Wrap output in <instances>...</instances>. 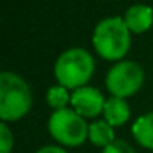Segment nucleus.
<instances>
[{"label":"nucleus","mask_w":153,"mask_h":153,"mask_svg":"<svg viewBox=\"0 0 153 153\" xmlns=\"http://www.w3.org/2000/svg\"><path fill=\"white\" fill-rule=\"evenodd\" d=\"M132 45V33L122 17H105L94 27L92 46L107 61H122Z\"/></svg>","instance_id":"f257e3e1"},{"label":"nucleus","mask_w":153,"mask_h":153,"mask_svg":"<svg viewBox=\"0 0 153 153\" xmlns=\"http://www.w3.org/2000/svg\"><path fill=\"white\" fill-rule=\"evenodd\" d=\"M33 96L30 84L13 71L0 74V119L2 122H17L31 109Z\"/></svg>","instance_id":"f03ea898"},{"label":"nucleus","mask_w":153,"mask_h":153,"mask_svg":"<svg viewBox=\"0 0 153 153\" xmlns=\"http://www.w3.org/2000/svg\"><path fill=\"white\" fill-rule=\"evenodd\" d=\"M96 63L92 54L84 48H68L54 61L53 73L58 84L66 89L76 91L87 86L94 76Z\"/></svg>","instance_id":"7ed1b4c3"},{"label":"nucleus","mask_w":153,"mask_h":153,"mask_svg":"<svg viewBox=\"0 0 153 153\" xmlns=\"http://www.w3.org/2000/svg\"><path fill=\"white\" fill-rule=\"evenodd\" d=\"M48 132L63 146H79L89 137V123L73 109L54 110L48 119Z\"/></svg>","instance_id":"20e7f679"},{"label":"nucleus","mask_w":153,"mask_h":153,"mask_svg":"<svg viewBox=\"0 0 153 153\" xmlns=\"http://www.w3.org/2000/svg\"><path fill=\"white\" fill-rule=\"evenodd\" d=\"M145 82V71L138 63L122 59L115 63L105 74V87L114 97H127L138 92Z\"/></svg>","instance_id":"39448f33"},{"label":"nucleus","mask_w":153,"mask_h":153,"mask_svg":"<svg viewBox=\"0 0 153 153\" xmlns=\"http://www.w3.org/2000/svg\"><path fill=\"white\" fill-rule=\"evenodd\" d=\"M105 97L97 87L84 86L71 92V107L84 119H94L104 112Z\"/></svg>","instance_id":"423d86ee"},{"label":"nucleus","mask_w":153,"mask_h":153,"mask_svg":"<svg viewBox=\"0 0 153 153\" xmlns=\"http://www.w3.org/2000/svg\"><path fill=\"white\" fill-rule=\"evenodd\" d=\"M123 22H125L127 28L130 30V33H145L152 28L153 25V8L143 4L132 5L130 8H127L123 13Z\"/></svg>","instance_id":"0eeeda50"},{"label":"nucleus","mask_w":153,"mask_h":153,"mask_svg":"<svg viewBox=\"0 0 153 153\" xmlns=\"http://www.w3.org/2000/svg\"><path fill=\"white\" fill-rule=\"evenodd\" d=\"M104 120L112 127H122L130 119V105L127 99L122 97H107L105 105H104Z\"/></svg>","instance_id":"6e6552de"},{"label":"nucleus","mask_w":153,"mask_h":153,"mask_svg":"<svg viewBox=\"0 0 153 153\" xmlns=\"http://www.w3.org/2000/svg\"><path fill=\"white\" fill-rule=\"evenodd\" d=\"M132 135L140 146L153 150V110L140 115L132 125Z\"/></svg>","instance_id":"1a4fd4ad"},{"label":"nucleus","mask_w":153,"mask_h":153,"mask_svg":"<svg viewBox=\"0 0 153 153\" xmlns=\"http://www.w3.org/2000/svg\"><path fill=\"white\" fill-rule=\"evenodd\" d=\"M92 145L99 148H105L110 143L115 142V132L114 127L109 125L105 120H94L89 123V137H87Z\"/></svg>","instance_id":"9d476101"},{"label":"nucleus","mask_w":153,"mask_h":153,"mask_svg":"<svg viewBox=\"0 0 153 153\" xmlns=\"http://www.w3.org/2000/svg\"><path fill=\"white\" fill-rule=\"evenodd\" d=\"M46 104L54 110H63L68 109V104H71V94L69 89L63 86H51L50 89L46 91Z\"/></svg>","instance_id":"9b49d317"},{"label":"nucleus","mask_w":153,"mask_h":153,"mask_svg":"<svg viewBox=\"0 0 153 153\" xmlns=\"http://www.w3.org/2000/svg\"><path fill=\"white\" fill-rule=\"evenodd\" d=\"M13 143V132L10 130L7 122H2L0 123V153H12Z\"/></svg>","instance_id":"f8f14e48"},{"label":"nucleus","mask_w":153,"mask_h":153,"mask_svg":"<svg viewBox=\"0 0 153 153\" xmlns=\"http://www.w3.org/2000/svg\"><path fill=\"white\" fill-rule=\"evenodd\" d=\"M100 153H135V150L123 140H115L114 143H110L109 146L102 148Z\"/></svg>","instance_id":"ddd939ff"},{"label":"nucleus","mask_w":153,"mask_h":153,"mask_svg":"<svg viewBox=\"0 0 153 153\" xmlns=\"http://www.w3.org/2000/svg\"><path fill=\"white\" fill-rule=\"evenodd\" d=\"M35 153H68V152L59 145H45L40 150H36Z\"/></svg>","instance_id":"4468645a"}]
</instances>
